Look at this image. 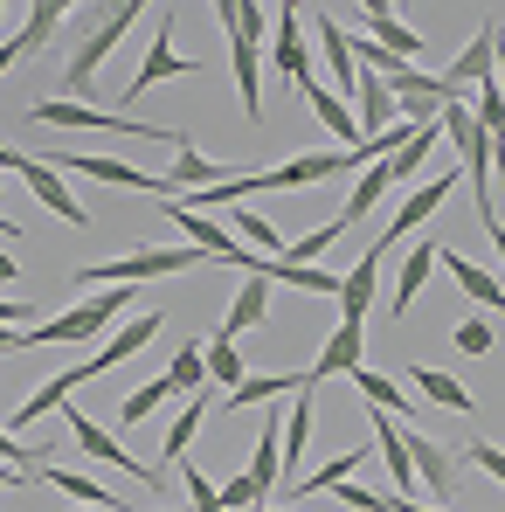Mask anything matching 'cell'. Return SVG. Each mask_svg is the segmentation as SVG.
Returning a JSON list of instances; mask_svg holds the SVG:
<instances>
[{
    "instance_id": "816d5d0a",
    "label": "cell",
    "mask_w": 505,
    "mask_h": 512,
    "mask_svg": "<svg viewBox=\"0 0 505 512\" xmlns=\"http://www.w3.org/2000/svg\"><path fill=\"white\" fill-rule=\"evenodd\" d=\"M492 84L505 90V42H499V63H492Z\"/></svg>"
},
{
    "instance_id": "8fae6325",
    "label": "cell",
    "mask_w": 505,
    "mask_h": 512,
    "mask_svg": "<svg viewBox=\"0 0 505 512\" xmlns=\"http://www.w3.org/2000/svg\"><path fill=\"white\" fill-rule=\"evenodd\" d=\"M409 464H416V492H429V506H450V492H457V457H450L436 436L409 429Z\"/></svg>"
},
{
    "instance_id": "6f0895ef",
    "label": "cell",
    "mask_w": 505,
    "mask_h": 512,
    "mask_svg": "<svg viewBox=\"0 0 505 512\" xmlns=\"http://www.w3.org/2000/svg\"><path fill=\"white\" fill-rule=\"evenodd\" d=\"M499 450H505V443H499Z\"/></svg>"
},
{
    "instance_id": "ee69618b",
    "label": "cell",
    "mask_w": 505,
    "mask_h": 512,
    "mask_svg": "<svg viewBox=\"0 0 505 512\" xmlns=\"http://www.w3.org/2000/svg\"><path fill=\"white\" fill-rule=\"evenodd\" d=\"M21 319H35V312H28L21 298H0V326H21Z\"/></svg>"
},
{
    "instance_id": "7dc6e473",
    "label": "cell",
    "mask_w": 505,
    "mask_h": 512,
    "mask_svg": "<svg viewBox=\"0 0 505 512\" xmlns=\"http://www.w3.org/2000/svg\"><path fill=\"white\" fill-rule=\"evenodd\" d=\"M0 353H21V333L14 326H0Z\"/></svg>"
},
{
    "instance_id": "bcb514c9",
    "label": "cell",
    "mask_w": 505,
    "mask_h": 512,
    "mask_svg": "<svg viewBox=\"0 0 505 512\" xmlns=\"http://www.w3.org/2000/svg\"><path fill=\"white\" fill-rule=\"evenodd\" d=\"M395 512H450V506H422V499H395Z\"/></svg>"
},
{
    "instance_id": "b9f144b4",
    "label": "cell",
    "mask_w": 505,
    "mask_h": 512,
    "mask_svg": "<svg viewBox=\"0 0 505 512\" xmlns=\"http://www.w3.org/2000/svg\"><path fill=\"white\" fill-rule=\"evenodd\" d=\"M471 464H478V471H492V478L505 485V450H499V443H471Z\"/></svg>"
},
{
    "instance_id": "52a82bcc",
    "label": "cell",
    "mask_w": 505,
    "mask_h": 512,
    "mask_svg": "<svg viewBox=\"0 0 505 512\" xmlns=\"http://www.w3.org/2000/svg\"><path fill=\"white\" fill-rule=\"evenodd\" d=\"M160 326H167V312H139V319H125V326H118L111 340L97 346V353H90L84 367H70V374H77V381H97V374L125 367L132 353H146V346H153V333H160Z\"/></svg>"
},
{
    "instance_id": "5bb4252c",
    "label": "cell",
    "mask_w": 505,
    "mask_h": 512,
    "mask_svg": "<svg viewBox=\"0 0 505 512\" xmlns=\"http://www.w3.org/2000/svg\"><path fill=\"white\" fill-rule=\"evenodd\" d=\"M21 180H28V194H35V201H42L49 215H63L70 229H84V222H90V215H84V201H77V194L63 187V173L49 167V160H21Z\"/></svg>"
},
{
    "instance_id": "f6af8a7d",
    "label": "cell",
    "mask_w": 505,
    "mask_h": 512,
    "mask_svg": "<svg viewBox=\"0 0 505 512\" xmlns=\"http://www.w3.org/2000/svg\"><path fill=\"white\" fill-rule=\"evenodd\" d=\"M21 160H28V153H14V146H0V173H21Z\"/></svg>"
},
{
    "instance_id": "60d3db41",
    "label": "cell",
    "mask_w": 505,
    "mask_h": 512,
    "mask_svg": "<svg viewBox=\"0 0 505 512\" xmlns=\"http://www.w3.org/2000/svg\"><path fill=\"white\" fill-rule=\"evenodd\" d=\"M243 506H263V492H256L250 485V471H243V478H229V485H222V512H243Z\"/></svg>"
},
{
    "instance_id": "9c48e42d",
    "label": "cell",
    "mask_w": 505,
    "mask_h": 512,
    "mask_svg": "<svg viewBox=\"0 0 505 512\" xmlns=\"http://www.w3.org/2000/svg\"><path fill=\"white\" fill-rule=\"evenodd\" d=\"M173 21H180V14L167 7V14H160V42L146 49V63H139V77L125 84V104H139L146 90H153V84H167V77H194V70H201L194 56H180V49H173Z\"/></svg>"
},
{
    "instance_id": "e575fe53",
    "label": "cell",
    "mask_w": 505,
    "mask_h": 512,
    "mask_svg": "<svg viewBox=\"0 0 505 512\" xmlns=\"http://www.w3.org/2000/svg\"><path fill=\"white\" fill-rule=\"evenodd\" d=\"M339 236H346L339 222H319L312 236H298V243H284V256H277V263H305V270H312V263H319V256H326V250H333Z\"/></svg>"
},
{
    "instance_id": "11a10c76",
    "label": "cell",
    "mask_w": 505,
    "mask_h": 512,
    "mask_svg": "<svg viewBox=\"0 0 505 512\" xmlns=\"http://www.w3.org/2000/svg\"><path fill=\"white\" fill-rule=\"evenodd\" d=\"M14 478H21V471H0V492H14Z\"/></svg>"
},
{
    "instance_id": "1f68e13d",
    "label": "cell",
    "mask_w": 505,
    "mask_h": 512,
    "mask_svg": "<svg viewBox=\"0 0 505 512\" xmlns=\"http://www.w3.org/2000/svg\"><path fill=\"white\" fill-rule=\"evenodd\" d=\"M277 464H284V457H277V416H270V423L256 429V457H250V485L263 499L277 492Z\"/></svg>"
},
{
    "instance_id": "f35d334b",
    "label": "cell",
    "mask_w": 505,
    "mask_h": 512,
    "mask_svg": "<svg viewBox=\"0 0 505 512\" xmlns=\"http://www.w3.org/2000/svg\"><path fill=\"white\" fill-rule=\"evenodd\" d=\"M333 499H339V506H353V512H395V492H360L353 478L333 485Z\"/></svg>"
},
{
    "instance_id": "4fadbf2b",
    "label": "cell",
    "mask_w": 505,
    "mask_h": 512,
    "mask_svg": "<svg viewBox=\"0 0 505 512\" xmlns=\"http://www.w3.org/2000/svg\"><path fill=\"white\" fill-rule=\"evenodd\" d=\"M374 298H381V256L367 250L353 270H339V326H367Z\"/></svg>"
},
{
    "instance_id": "44dd1931",
    "label": "cell",
    "mask_w": 505,
    "mask_h": 512,
    "mask_svg": "<svg viewBox=\"0 0 505 512\" xmlns=\"http://www.w3.org/2000/svg\"><path fill=\"white\" fill-rule=\"evenodd\" d=\"M312 416H319V402H312V388H298L291 395V416H284V471H291V485H298V464H305V450H312ZM284 485V492H291Z\"/></svg>"
},
{
    "instance_id": "d4e9b609",
    "label": "cell",
    "mask_w": 505,
    "mask_h": 512,
    "mask_svg": "<svg viewBox=\"0 0 505 512\" xmlns=\"http://www.w3.org/2000/svg\"><path fill=\"white\" fill-rule=\"evenodd\" d=\"M63 21H70V7L63 0H42V7H28V21H21V35L7 42L14 56H35V49H49L56 35H63Z\"/></svg>"
},
{
    "instance_id": "c3c4849f",
    "label": "cell",
    "mask_w": 505,
    "mask_h": 512,
    "mask_svg": "<svg viewBox=\"0 0 505 512\" xmlns=\"http://www.w3.org/2000/svg\"><path fill=\"white\" fill-rule=\"evenodd\" d=\"M492 236V250H499V263H505V229H485ZM499 284H505V270H499Z\"/></svg>"
},
{
    "instance_id": "cb8c5ba5",
    "label": "cell",
    "mask_w": 505,
    "mask_h": 512,
    "mask_svg": "<svg viewBox=\"0 0 505 512\" xmlns=\"http://www.w3.org/2000/svg\"><path fill=\"white\" fill-rule=\"evenodd\" d=\"M388 187H395V180H388V160H374V167H360V180H353V194H346V208H339L333 222H339V229H353L360 215H374V208L388 201Z\"/></svg>"
},
{
    "instance_id": "8d00e7d4",
    "label": "cell",
    "mask_w": 505,
    "mask_h": 512,
    "mask_svg": "<svg viewBox=\"0 0 505 512\" xmlns=\"http://www.w3.org/2000/svg\"><path fill=\"white\" fill-rule=\"evenodd\" d=\"M450 340H457V353L485 360V353L499 346V333H492V319H457V326H450Z\"/></svg>"
},
{
    "instance_id": "ffe728a7",
    "label": "cell",
    "mask_w": 505,
    "mask_h": 512,
    "mask_svg": "<svg viewBox=\"0 0 505 512\" xmlns=\"http://www.w3.org/2000/svg\"><path fill=\"white\" fill-rule=\"evenodd\" d=\"M436 256H443V270L464 284V298H471V305H485V312H499V319H505V284L492 277V270H478L471 256H457V250H436Z\"/></svg>"
},
{
    "instance_id": "f546056e",
    "label": "cell",
    "mask_w": 505,
    "mask_h": 512,
    "mask_svg": "<svg viewBox=\"0 0 505 512\" xmlns=\"http://www.w3.org/2000/svg\"><path fill=\"white\" fill-rule=\"evenodd\" d=\"M160 381H167V395H201V388H208V353H201V346H180Z\"/></svg>"
},
{
    "instance_id": "680465c9",
    "label": "cell",
    "mask_w": 505,
    "mask_h": 512,
    "mask_svg": "<svg viewBox=\"0 0 505 512\" xmlns=\"http://www.w3.org/2000/svg\"><path fill=\"white\" fill-rule=\"evenodd\" d=\"M84 512H90V506H84Z\"/></svg>"
},
{
    "instance_id": "8992f818",
    "label": "cell",
    "mask_w": 505,
    "mask_h": 512,
    "mask_svg": "<svg viewBox=\"0 0 505 512\" xmlns=\"http://www.w3.org/2000/svg\"><path fill=\"white\" fill-rule=\"evenodd\" d=\"M457 180H464V167H443V173H436V180H422L416 194L402 201V215H388V236H374L367 250H374V256H381V263H388V250H402V243L416 236L422 222H429V215H436V208L450 201V187H457Z\"/></svg>"
},
{
    "instance_id": "e0dca14e",
    "label": "cell",
    "mask_w": 505,
    "mask_h": 512,
    "mask_svg": "<svg viewBox=\"0 0 505 512\" xmlns=\"http://www.w3.org/2000/svg\"><path fill=\"white\" fill-rule=\"evenodd\" d=\"M263 319H270V277L250 270V277L236 284V298H229V312H222V333H215V340H236V333H250V326H263Z\"/></svg>"
},
{
    "instance_id": "4dcf8cb0",
    "label": "cell",
    "mask_w": 505,
    "mask_h": 512,
    "mask_svg": "<svg viewBox=\"0 0 505 512\" xmlns=\"http://www.w3.org/2000/svg\"><path fill=\"white\" fill-rule=\"evenodd\" d=\"M49 485H56V492H70V499H77V506H90V512H125V499H118V492L90 485V478H77V471H56V464H49Z\"/></svg>"
},
{
    "instance_id": "7c38bea8",
    "label": "cell",
    "mask_w": 505,
    "mask_h": 512,
    "mask_svg": "<svg viewBox=\"0 0 505 512\" xmlns=\"http://www.w3.org/2000/svg\"><path fill=\"white\" fill-rule=\"evenodd\" d=\"M63 429H70V436L84 443V457H97V464H111V471H132L139 485H160V471H146V464H132V457H125V443H118V436H104V429L90 423L84 409H70V402H63Z\"/></svg>"
},
{
    "instance_id": "603a6c76",
    "label": "cell",
    "mask_w": 505,
    "mask_h": 512,
    "mask_svg": "<svg viewBox=\"0 0 505 512\" xmlns=\"http://www.w3.org/2000/svg\"><path fill=\"white\" fill-rule=\"evenodd\" d=\"M402 381H416V395H422V402H436V409H450V416H471V409H478V395H471L464 381L436 374V367H409Z\"/></svg>"
},
{
    "instance_id": "f1b7e54d",
    "label": "cell",
    "mask_w": 505,
    "mask_h": 512,
    "mask_svg": "<svg viewBox=\"0 0 505 512\" xmlns=\"http://www.w3.org/2000/svg\"><path fill=\"white\" fill-rule=\"evenodd\" d=\"M208 409H215V395H187V409H180V416H173V429H167V464H180V457H187V443L201 436Z\"/></svg>"
},
{
    "instance_id": "9a60e30c",
    "label": "cell",
    "mask_w": 505,
    "mask_h": 512,
    "mask_svg": "<svg viewBox=\"0 0 505 512\" xmlns=\"http://www.w3.org/2000/svg\"><path fill=\"white\" fill-rule=\"evenodd\" d=\"M353 367H367V326H333V340L319 346V360H312V388L319 381H346Z\"/></svg>"
},
{
    "instance_id": "f5cc1de1",
    "label": "cell",
    "mask_w": 505,
    "mask_h": 512,
    "mask_svg": "<svg viewBox=\"0 0 505 512\" xmlns=\"http://www.w3.org/2000/svg\"><path fill=\"white\" fill-rule=\"evenodd\" d=\"M0 236H21V222H14V215H0Z\"/></svg>"
},
{
    "instance_id": "d6986e66",
    "label": "cell",
    "mask_w": 505,
    "mask_h": 512,
    "mask_svg": "<svg viewBox=\"0 0 505 512\" xmlns=\"http://www.w3.org/2000/svg\"><path fill=\"white\" fill-rule=\"evenodd\" d=\"M429 270H436V243L422 236V243H409L402 270H395V298H388V319H409V305H416V291L429 284Z\"/></svg>"
},
{
    "instance_id": "836d02e7",
    "label": "cell",
    "mask_w": 505,
    "mask_h": 512,
    "mask_svg": "<svg viewBox=\"0 0 505 512\" xmlns=\"http://www.w3.org/2000/svg\"><path fill=\"white\" fill-rule=\"evenodd\" d=\"M201 353H208V381H222V388H243V381H250L243 346H236V340H208Z\"/></svg>"
},
{
    "instance_id": "681fc988",
    "label": "cell",
    "mask_w": 505,
    "mask_h": 512,
    "mask_svg": "<svg viewBox=\"0 0 505 512\" xmlns=\"http://www.w3.org/2000/svg\"><path fill=\"white\" fill-rule=\"evenodd\" d=\"M492 160H499V187H505V132L492 139Z\"/></svg>"
},
{
    "instance_id": "6da1fadb",
    "label": "cell",
    "mask_w": 505,
    "mask_h": 512,
    "mask_svg": "<svg viewBox=\"0 0 505 512\" xmlns=\"http://www.w3.org/2000/svg\"><path fill=\"white\" fill-rule=\"evenodd\" d=\"M222 28H229V70H236L243 118L263 125V28H270V7H243V0H229V7H222Z\"/></svg>"
},
{
    "instance_id": "ab89813d",
    "label": "cell",
    "mask_w": 505,
    "mask_h": 512,
    "mask_svg": "<svg viewBox=\"0 0 505 512\" xmlns=\"http://www.w3.org/2000/svg\"><path fill=\"white\" fill-rule=\"evenodd\" d=\"M180 478H187V499H194V512H222V492L194 471V464H180Z\"/></svg>"
},
{
    "instance_id": "277c9868",
    "label": "cell",
    "mask_w": 505,
    "mask_h": 512,
    "mask_svg": "<svg viewBox=\"0 0 505 512\" xmlns=\"http://www.w3.org/2000/svg\"><path fill=\"white\" fill-rule=\"evenodd\" d=\"M208 256L194 250V243H167V250H132L118 256V263H90V270H77L84 284H97V291H111V284H146V277H173V270H201Z\"/></svg>"
},
{
    "instance_id": "30bf717a",
    "label": "cell",
    "mask_w": 505,
    "mask_h": 512,
    "mask_svg": "<svg viewBox=\"0 0 505 512\" xmlns=\"http://www.w3.org/2000/svg\"><path fill=\"white\" fill-rule=\"evenodd\" d=\"M49 167L56 173H90V180H104V187H132V194H167L160 173H139V167H125V160H97V153H49Z\"/></svg>"
},
{
    "instance_id": "f907efd6",
    "label": "cell",
    "mask_w": 505,
    "mask_h": 512,
    "mask_svg": "<svg viewBox=\"0 0 505 512\" xmlns=\"http://www.w3.org/2000/svg\"><path fill=\"white\" fill-rule=\"evenodd\" d=\"M14 63H21V56H14V49H7V42H0V77H7V70H14Z\"/></svg>"
},
{
    "instance_id": "d6a6232c",
    "label": "cell",
    "mask_w": 505,
    "mask_h": 512,
    "mask_svg": "<svg viewBox=\"0 0 505 512\" xmlns=\"http://www.w3.org/2000/svg\"><path fill=\"white\" fill-rule=\"evenodd\" d=\"M229 222H236V236H243V250L270 256V263H277V256H284V236H277V229H270V222H263V215H256V208H236V215H229Z\"/></svg>"
},
{
    "instance_id": "484cf974",
    "label": "cell",
    "mask_w": 505,
    "mask_h": 512,
    "mask_svg": "<svg viewBox=\"0 0 505 512\" xmlns=\"http://www.w3.org/2000/svg\"><path fill=\"white\" fill-rule=\"evenodd\" d=\"M298 388H312V374H250L243 388L222 395V409H256V402H277V395H298Z\"/></svg>"
},
{
    "instance_id": "ac0fdd59",
    "label": "cell",
    "mask_w": 505,
    "mask_h": 512,
    "mask_svg": "<svg viewBox=\"0 0 505 512\" xmlns=\"http://www.w3.org/2000/svg\"><path fill=\"white\" fill-rule=\"evenodd\" d=\"M367 42H374L381 56H395V63L422 56V35L402 21V14H388V0H367Z\"/></svg>"
},
{
    "instance_id": "7bdbcfd3",
    "label": "cell",
    "mask_w": 505,
    "mask_h": 512,
    "mask_svg": "<svg viewBox=\"0 0 505 512\" xmlns=\"http://www.w3.org/2000/svg\"><path fill=\"white\" fill-rule=\"evenodd\" d=\"M21 464H28V443H21V436H7V429H0V471H21Z\"/></svg>"
},
{
    "instance_id": "4316f807",
    "label": "cell",
    "mask_w": 505,
    "mask_h": 512,
    "mask_svg": "<svg viewBox=\"0 0 505 512\" xmlns=\"http://www.w3.org/2000/svg\"><path fill=\"white\" fill-rule=\"evenodd\" d=\"M346 381H353V388L367 395V409H381L388 423H402V416H409V395H402V388H395L388 374H374V367H353Z\"/></svg>"
},
{
    "instance_id": "ba28073f",
    "label": "cell",
    "mask_w": 505,
    "mask_h": 512,
    "mask_svg": "<svg viewBox=\"0 0 505 512\" xmlns=\"http://www.w3.org/2000/svg\"><path fill=\"white\" fill-rule=\"evenodd\" d=\"M492 63H499V28H492V21H485V28H478V35H471V42H464V49H457V63H450V70H443V77H436V84H443V97H450V104H457V97H464V90L492 84Z\"/></svg>"
},
{
    "instance_id": "3957f363",
    "label": "cell",
    "mask_w": 505,
    "mask_h": 512,
    "mask_svg": "<svg viewBox=\"0 0 505 512\" xmlns=\"http://www.w3.org/2000/svg\"><path fill=\"white\" fill-rule=\"evenodd\" d=\"M35 125H70V132H118V139H153V146H187L167 125H146V118H125V111H97V104H28Z\"/></svg>"
},
{
    "instance_id": "2e32d148",
    "label": "cell",
    "mask_w": 505,
    "mask_h": 512,
    "mask_svg": "<svg viewBox=\"0 0 505 512\" xmlns=\"http://www.w3.org/2000/svg\"><path fill=\"white\" fill-rule=\"evenodd\" d=\"M277 77L284 84H305L312 77V49H305V14L298 7H277V49H270Z\"/></svg>"
},
{
    "instance_id": "9f6ffc18",
    "label": "cell",
    "mask_w": 505,
    "mask_h": 512,
    "mask_svg": "<svg viewBox=\"0 0 505 512\" xmlns=\"http://www.w3.org/2000/svg\"><path fill=\"white\" fill-rule=\"evenodd\" d=\"M256 512H277V506H256Z\"/></svg>"
},
{
    "instance_id": "83f0119b",
    "label": "cell",
    "mask_w": 505,
    "mask_h": 512,
    "mask_svg": "<svg viewBox=\"0 0 505 512\" xmlns=\"http://www.w3.org/2000/svg\"><path fill=\"white\" fill-rule=\"evenodd\" d=\"M319 49L333 56V77H339V97L353 104V84H360V63H353V35L346 28H333V14L319 21Z\"/></svg>"
},
{
    "instance_id": "7a4b0ae2",
    "label": "cell",
    "mask_w": 505,
    "mask_h": 512,
    "mask_svg": "<svg viewBox=\"0 0 505 512\" xmlns=\"http://www.w3.org/2000/svg\"><path fill=\"white\" fill-rule=\"evenodd\" d=\"M132 312V284H111V291H90L84 305H70L56 326H21V346H84V340H97L111 319H125Z\"/></svg>"
},
{
    "instance_id": "5b68a950",
    "label": "cell",
    "mask_w": 505,
    "mask_h": 512,
    "mask_svg": "<svg viewBox=\"0 0 505 512\" xmlns=\"http://www.w3.org/2000/svg\"><path fill=\"white\" fill-rule=\"evenodd\" d=\"M132 21H139V7H132V0L90 21V35H84V42H77V56H70V70H63V84H70V104H77V97H84V90H90V77L104 70V56L118 49V35H125Z\"/></svg>"
},
{
    "instance_id": "db71d44e",
    "label": "cell",
    "mask_w": 505,
    "mask_h": 512,
    "mask_svg": "<svg viewBox=\"0 0 505 512\" xmlns=\"http://www.w3.org/2000/svg\"><path fill=\"white\" fill-rule=\"evenodd\" d=\"M7 277H14V256H7V250H0V284H7Z\"/></svg>"
},
{
    "instance_id": "74e56055",
    "label": "cell",
    "mask_w": 505,
    "mask_h": 512,
    "mask_svg": "<svg viewBox=\"0 0 505 512\" xmlns=\"http://www.w3.org/2000/svg\"><path fill=\"white\" fill-rule=\"evenodd\" d=\"M160 402H167V381H146L139 395H125V409H118V423H125V429H132V423H146V416H153Z\"/></svg>"
},
{
    "instance_id": "d590c367",
    "label": "cell",
    "mask_w": 505,
    "mask_h": 512,
    "mask_svg": "<svg viewBox=\"0 0 505 512\" xmlns=\"http://www.w3.org/2000/svg\"><path fill=\"white\" fill-rule=\"evenodd\" d=\"M471 118H478L485 139H499V132H505V90L499 84H478V90H471Z\"/></svg>"
},
{
    "instance_id": "7402d4cb",
    "label": "cell",
    "mask_w": 505,
    "mask_h": 512,
    "mask_svg": "<svg viewBox=\"0 0 505 512\" xmlns=\"http://www.w3.org/2000/svg\"><path fill=\"white\" fill-rule=\"evenodd\" d=\"M298 90L312 97V118H319V125H326V132L339 139V153H353V146H360V125H353V111H346V97H333V90H326V84H312V77H305Z\"/></svg>"
}]
</instances>
